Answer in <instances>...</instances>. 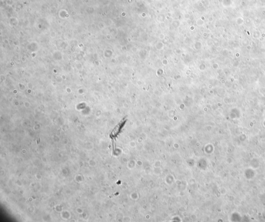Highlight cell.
Wrapping results in <instances>:
<instances>
[{
  "label": "cell",
  "instance_id": "1",
  "mask_svg": "<svg viewBox=\"0 0 265 222\" xmlns=\"http://www.w3.org/2000/svg\"><path fill=\"white\" fill-rule=\"evenodd\" d=\"M122 124L121 123L119 124L117 126H116V128L113 129V131L111 132V134H110V137L111 138V140H112V142H113V150H114V146H115V143H114V142H115V139H116V137L117 136L118 134H119V132L120 131L121 128H122Z\"/></svg>",
  "mask_w": 265,
  "mask_h": 222
}]
</instances>
